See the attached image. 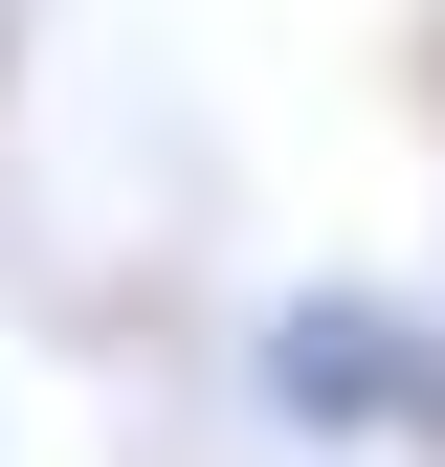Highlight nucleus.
<instances>
[{
  "instance_id": "f257e3e1",
  "label": "nucleus",
  "mask_w": 445,
  "mask_h": 467,
  "mask_svg": "<svg viewBox=\"0 0 445 467\" xmlns=\"http://www.w3.org/2000/svg\"><path fill=\"white\" fill-rule=\"evenodd\" d=\"M267 400H290V423H445V334L312 289V312H267Z\"/></svg>"
}]
</instances>
